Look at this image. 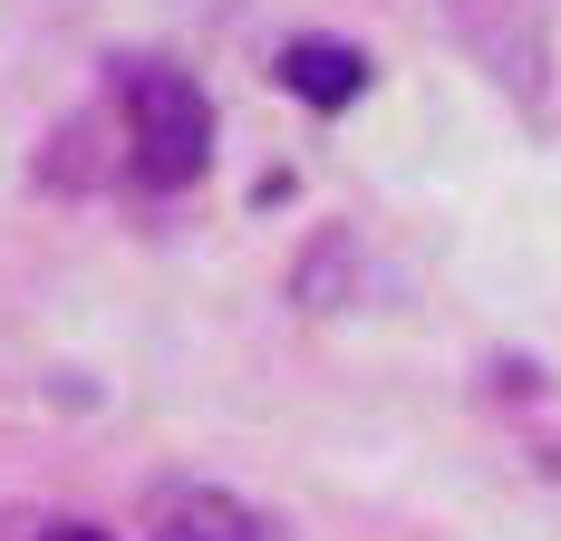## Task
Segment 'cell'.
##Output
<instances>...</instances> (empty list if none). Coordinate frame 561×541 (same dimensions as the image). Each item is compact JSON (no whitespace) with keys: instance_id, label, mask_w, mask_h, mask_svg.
I'll use <instances>...</instances> for the list:
<instances>
[{"instance_id":"1","label":"cell","mask_w":561,"mask_h":541,"mask_svg":"<svg viewBox=\"0 0 561 541\" xmlns=\"http://www.w3.org/2000/svg\"><path fill=\"white\" fill-rule=\"evenodd\" d=\"M126 146H136V174H146L156 194L194 184L204 156H214V107H204V88L174 78V68H146V78L126 88Z\"/></svg>"},{"instance_id":"4","label":"cell","mask_w":561,"mask_h":541,"mask_svg":"<svg viewBox=\"0 0 561 541\" xmlns=\"http://www.w3.org/2000/svg\"><path fill=\"white\" fill-rule=\"evenodd\" d=\"M39 541H107V532H88V522H58V532H39Z\"/></svg>"},{"instance_id":"3","label":"cell","mask_w":561,"mask_h":541,"mask_svg":"<svg viewBox=\"0 0 561 541\" xmlns=\"http://www.w3.org/2000/svg\"><path fill=\"white\" fill-rule=\"evenodd\" d=\"M280 88H290L300 107H348V97L368 88V58L339 49V39H290V49H280Z\"/></svg>"},{"instance_id":"2","label":"cell","mask_w":561,"mask_h":541,"mask_svg":"<svg viewBox=\"0 0 561 541\" xmlns=\"http://www.w3.org/2000/svg\"><path fill=\"white\" fill-rule=\"evenodd\" d=\"M156 541H272V532H262V513L242 493L194 484V493H165L156 503Z\"/></svg>"}]
</instances>
